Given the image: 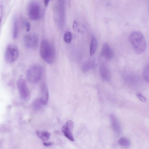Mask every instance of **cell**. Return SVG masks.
I'll return each instance as SVG.
<instances>
[{
    "label": "cell",
    "instance_id": "obj_6",
    "mask_svg": "<svg viewBox=\"0 0 149 149\" xmlns=\"http://www.w3.org/2000/svg\"><path fill=\"white\" fill-rule=\"evenodd\" d=\"M19 50L14 44H10L8 45L5 52V59L8 63H12L17 59L19 55Z\"/></svg>",
    "mask_w": 149,
    "mask_h": 149
},
{
    "label": "cell",
    "instance_id": "obj_10",
    "mask_svg": "<svg viewBox=\"0 0 149 149\" xmlns=\"http://www.w3.org/2000/svg\"><path fill=\"white\" fill-rule=\"evenodd\" d=\"M101 55L109 60H111L113 58V52L107 43H105L103 44L101 49Z\"/></svg>",
    "mask_w": 149,
    "mask_h": 149
},
{
    "label": "cell",
    "instance_id": "obj_11",
    "mask_svg": "<svg viewBox=\"0 0 149 149\" xmlns=\"http://www.w3.org/2000/svg\"><path fill=\"white\" fill-rule=\"evenodd\" d=\"M100 72L102 78L105 81H108L111 78V72L109 69L104 64H102L100 66Z\"/></svg>",
    "mask_w": 149,
    "mask_h": 149
},
{
    "label": "cell",
    "instance_id": "obj_1",
    "mask_svg": "<svg viewBox=\"0 0 149 149\" xmlns=\"http://www.w3.org/2000/svg\"><path fill=\"white\" fill-rule=\"evenodd\" d=\"M40 53L42 58L47 63L51 64L54 62L56 58L55 49L48 40H44L41 41Z\"/></svg>",
    "mask_w": 149,
    "mask_h": 149
},
{
    "label": "cell",
    "instance_id": "obj_8",
    "mask_svg": "<svg viewBox=\"0 0 149 149\" xmlns=\"http://www.w3.org/2000/svg\"><path fill=\"white\" fill-rule=\"evenodd\" d=\"M17 88L21 98L23 100H28L30 97V93L26 81L20 78L17 82Z\"/></svg>",
    "mask_w": 149,
    "mask_h": 149
},
{
    "label": "cell",
    "instance_id": "obj_18",
    "mask_svg": "<svg viewBox=\"0 0 149 149\" xmlns=\"http://www.w3.org/2000/svg\"><path fill=\"white\" fill-rule=\"evenodd\" d=\"M94 63L93 61H89L85 62L82 65V70L84 72H87L92 68L94 66Z\"/></svg>",
    "mask_w": 149,
    "mask_h": 149
},
{
    "label": "cell",
    "instance_id": "obj_15",
    "mask_svg": "<svg viewBox=\"0 0 149 149\" xmlns=\"http://www.w3.org/2000/svg\"><path fill=\"white\" fill-rule=\"evenodd\" d=\"M97 42L96 38L94 36L92 37L90 48V55L92 56L95 54L97 48Z\"/></svg>",
    "mask_w": 149,
    "mask_h": 149
},
{
    "label": "cell",
    "instance_id": "obj_2",
    "mask_svg": "<svg viewBox=\"0 0 149 149\" xmlns=\"http://www.w3.org/2000/svg\"><path fill=\"white\" fill-rule=\"evenodd\" d=\"M129 40L135 52L140 54L143 53L146 48V43L143 34L138 31H134L130 35Z\"/></svg>",
    "mask_w": 149,
    "mask_h": 149
},
{
    "label": "cell",
    "instance_id": "obj_14",
    "mask_svg": "<svg viewBox=\"0 0 149 149\" xmlns=\"http://www.w3.org/2000/svg\"><path fill=\"white\" fill-rule=\"evenodd\" d=\"M36 134L38 138L43 142L47 141L50 136V133L47 131L37 130Z\"/></svg>",
    "mask_w": 149,
    "mask_h": 149
},
{
    "label": "cell",
    "instance_id": "obj_17",
    "mask_svg": "<svg viewBox=\"0 0 149 149\" xmlns=\"http://www.w3.org/2000/svg\"><path fill=\"white\" fill-rule=\"evenodd\" d=\"M44 105L40 98L35 99L33 102L32 105L33 109L36 111L40 110Z\"/></svg>",
    "mask_w": 149,
    "mask_h": 149
},
{
    "label": "cell",
    "instance_id": "obj_22",
    "mask_svg": "<svg viewBox=\"0 0 149 149\" xmlns=\"http://www.w3.org/2000/svg\"><path fill=\"white\" fill-rule=\"evenodd\" d=\"M136 97L141 102H145L146 101V98L142 94L140 93H137L136 94Z\"/></svg>",
    "mask_w": 149,
    "mask_h": 149
},
{
    "label": "cell",
    "instance_id": "obj_19",
    "mask_svg": "<svg viewBox=\"0 0 149 149\" xmlns=\"http://www.w3.org/2000/svg\"><path fill=\"white\" fill-rule=\"evenodd\" d=\"M118 143L121 146L125 147H129L130 144L129 139L124 137L120 138L118 141Z\"/></svg>",
    "mask_w": 149,
    "mask_h": 149
},
{
    "label": "cell",
    "instance_id": "obj_3",
    "mask_svg": "<svg viewBox=\"0 0 149 149\" xmlns=\"http://www.w3.org/2000/svg\"><path fill=\"white\" fill-rule=\"evenodd\" d=\"M53 15L54 20L61 29L63 27L65 23V3L63 0H58L54 3Z\"/></svg>",
    "mask_w": 149,
    "mask_h": 149
},
{
    "label": "cell",
    "instance_id": "obj_25",
    "mask_svg": "<svg viewBox=\"0 0 149 149\" xmlns=\"http://www.w3.org/2000/svg\"><path fill=\"white\" fill-rule=\"evenodd\" d=\"M42 143L44 146L47 147L51 146L54 144L53 143L50 142H43Z\"/></svg>",
    "mask_w": 149,
    "mask_h": 149
},
{
    "label": "cell",
    "instance_id": "obj_24",
    "mask_svg": "<svg viewBox=\"0 0 149 149\" xmlns=\"http://www.w3.org/2000/svg\"><path fill=\"white\" fill-rule=\"evenodd\" d=\"M78 25L76 21H74L73 23V29L76 31H78Z\"/></svg>",
    "mask_w": 149,
    "mask_h": 149
},
{
    "label": "cell",
    "instance_id": "obj_23",
    "mask_svg": "<svg viewBox=\"0 0 149 149\" xmlns=\"http://www.w3.org/2000/svg\"><path fill=\"white\" fill-rule=\"evenodd\" d=\"M25 26L26 28V30L27 32L30 31L31 29V24L29 22H26L24 23Z\"/></svg>",
    "mask_w": 149,
    "mask_h": 149
},
{
    "label": "cell",
    "instance_id": "obj_5",
    "mask_svg": "<svg viewBox=\"0 0 149 149\" xmlns=\"http://www.w3.org/2000/svg\"><path fill=\"white\" fill-rule=\"evenodd\" d=\"M27 14L31 20H36L39 19L42 16V8L40 4L35 1H30L27 8Z\"/></svg>",
    "mask_w": 149,
    "mask_h": 149
},
{
    "label": "cell",
    "instance_id": "obj_7",
    "mask_svg": "<svg viewBox=\"0 0 149 149\" xmlns=\"http://www.w3.org/2000/svg\"><path fill=\"white\" fill-rule=\"evenodd\" d=\"M23 43L28 48L35 49L38 46L39 38L38 36L34 33H29L25 35L23 38Z\"/></svg>",
    "mask_w": 149,
    "mask_h": 149
},
{
    "label": "cell",
    "instance_id": "obj_12",
    "mask_svg": "<svg viewBox=\"0 0 149 149\" xmlns=\"http://www.w3.org/2000/svg\"><path fill=\"white\" fill-rule=\"evenodd\" d=\"M40 98L44 105L47 104L49 98V93L47 88L45 84H43L41 86V96Z\"/></svg>",
    "mask_w": 149,
    "mask_h": 149
},
{
    "label": "cell",
    "instance_id": "obj_16",
    "mask_svg": "<svg viewBox=\"0 0 149 149\" xmlns=\"http://www.w3.org/2000/svg\"><path fill=\"white\" fill-rule=\"evenodd\" d=\"M18 35V22L16 16L14 17L13 20V38L16 39Z\"/></svg>",
    "mask_w": 149,
    "mask_h": 149
},
{
    "label": "cell",
    "instance_id": "obj_9",
    "mask_svg": "<svg viewBox=\"0 0 149 149\" xmlns=\"http://www.w3.org/2000/svg\"><path fill=\"white\" fill-rule=\"evenodd\" d=\"M74 123L71 120H68L62 128V131L65 136L70 141H74V139L72 133Z\"/></svg>",
    "mask_w": 149,
    "mask_h": 149
},
{
    "label": "cell",
    "instance_id": "obj_20",
    "mask_svg": "<svg viewBox=\"0 0 149 149\" xmlns=\"http://www.w3.org/2000/svg\"><path fill=\"white\" fill-rule=\"evenodd\" d=\"M143 76L145 81L149 83V63L147 64L144 68Z\"/></svg>",
    "mask_w": 149,
    "mask_h": 149
},
{
    "label": "cell",
    "instance_id": "obj_21",
    "mask_svg": "<svg viewBox=\"0 0 149 149\" xmlns=\"http://www.w3.org/2000/svg\"><path fill=\"white\" fill-rule=\"evenodd\" d=\"M64 41L67 43H70L72 40V36L71 32L67 31L65 32L64 35Z\"/></svg>",
    "mask_w": 149,
    "mask_h": 149
},
{
    "label": "cell",
    "instance_id": "obj_4",
    "mask_svg": "<svg viewBox=\"0 0 149 149\" xmlns=\"http://www.w3.org/2000/svg\"><path fill=\"white\" fill-rule=\"evenodd\" d=\"M42 68L38 64H34L30 66L26 71V77L30 83L35 84L40 79L42 75Z\"/></svg>",
    "mask_w": 149,
    "mask_h": 149
},
{
    "label": "cell",
    "instance_id": "obj_13",
    "mask_svg": "<svg viewBox=\"0 0 149 149\" xmlns=\"http://www.w3.org/2000/svg\"><path fill=\"white\" fill-rule=\"evenodd\" d=\"M112 125L114 131L119 134L120 132V123L117 118L113 115L110 116Z\"/></svg>",
    "mask_w": 149,
    "mask_h": 149
},
{
    "label": "cell",
    "instance_id": "obj_26",
    "mask_svg": "<svg viewBox=\"0 0 149 149\" xmlns=\"http://www.w3.org/2000/svg\"><path fill=\"white\" fill-rule=\"evenodd\" d=\"M49 1V0H44V4L45 6H47L48 5V4Z\"/></svg>",
    "mask_w": 149,
    "mask_h": 149
}]
</instances>
